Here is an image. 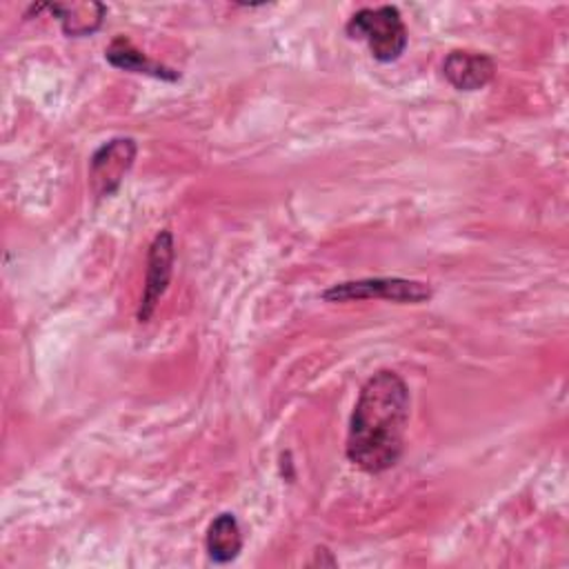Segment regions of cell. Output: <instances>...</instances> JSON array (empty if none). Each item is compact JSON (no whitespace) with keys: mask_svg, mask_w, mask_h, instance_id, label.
Instances as JSON below:
<instances>
[{"mask_svg":"<svg viewBox=\"0 0 569 569\" xmlns=\"http://www.w3.org/2000/svg\"><path fill=\"white\" fill-rule=\"evenodd\" d=\"M351 40H365L378 62H396L409 42L405 20L393 4L362 7L345 24Z\"/></svg>","mask_w":569,"mask_h":569,"instance_id":"7a4b0ae2","label":"cell"},{"mask_svg":"<svg viewBox=\"0 0 569 569\" xmlns=\"http://www.w3.org/2000/svg\"><path fill=\"white\" fill-rule=\"evenodd\" d=\"M409 387L391 369L376 371L360 389L349 420L345 453L367 473L391 469L405 449L409 422Z\"/></svg>","mask_w":569,"mask_h":569,"instance_id":"6da1fadb","label":"cell"},{"mask_svg":"<svg viewBox=\"0 0 569 569\" xmlns=\"http://www.w3.org/2000/svg\"><path fill=\"white\" fill-rule=\"evenodd\" d=\"M433 289L429 282L409 278H360L336 282L320 293L325 302H358V300H389L398 305H422L431 300Z\"/></svg>","mask_w":569,"mask_h":569,"instance_id":"3957f363","label":"cell"},{"mask_svg":"<svg viewBox=\"0 0 569 569\" xmlns=\"http://www.w3.org/2000/svg\"><path fill=\"white\" fill-rule=\"evenodd\" d=\"M445 80L458 91H478L496 76V62L482 51L453 49L442 60Z\"/></svg>","mask_w":569,"mask_h":569,"instance_id":"8992f818","label":"cell"},{"mask_svg":"<svg viewBox=\"0 0 569 569\" xmlns=\"http://www.w3.org/2000/svg\"><path fill=\"white\" fill-rule=\"evenodd\" d=\"M242 542H244L242 529L233 513L222 511L209 522L207 536H204V549L211 562L227 565L236 560L238 553L242 551Z\"/></svg>","mask_w":569,"mask_h":569,"instance_id":"9c48e42d","label":"cell"},{"mask_svg":"<svg viewBox=\"0 0 569 569\" xmlns=\"http://www.w3.org/2000/svg\"><path fill=\"white\" fill-rule=\"evenodd\" d=\"M104 58L111 67L129 71V73H140V76H149V78L164 80V82L180 80V73L173 67H167V64L149 58L127 36H116L109 42V47L104 49Z\"/></svg>","mask_w":569,"mask_h":569,"instance_id":"52a82bcc","label":"cell"},{"mask_svg":"<svg viewBox=\"0 0 569 569\" xmlns=\"http://www.w3.org/2000/svg\"><path fill=\"white\" fill-rule=\"evenodd\" d=\"M62 27V33L69 38H84L96 33L107 16L102 2H56L42 4Z\"/></svg>","mask_w":569,"mask_h":569,"instance_id":"ba28073f","label":"cell"},{"mask_svg":"<svg viewBox=\"0 0 569 569\" xmlns=\"http://www.w3.org/2000/svg\"><path fill=\"white\" fill-rule=\"evenodd\" d=\"M138 144L129 136L102 142L89 158V189L96 198H111L133 167Z\"/></svg>","mask_w":569,"mask_h":569,"instance_id":"277c9868","label":"cell"},{"mask_svg":"<svg viewBox=\"0 0 569 569\" xmlns=\"http://www.w3.org/2000/svg\"><path fill=\"white\" fill-rule=\"evenodd\" d=\"M176 262V242L169 229H162L153 236L147 253V271H144V289L140 298V307L136 311V320L140 325L149 322L160 298L164 296Z\"/></svg>","mask_w":569,"mask_h":569,"instance_id":"5b68a950","label":"cell"}]
</instances>
